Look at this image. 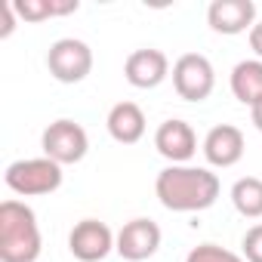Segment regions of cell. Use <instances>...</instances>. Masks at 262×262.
Masks as SVG:
<instances>
[{
    "label": "cell",
    "instance_id": "6da1fadb",
    "mask_svg": "<svg viewBox=\"0 0 262 262\" xmlns=\"http://www.w3.org/2000/svg\"><path fill=\"white\" fill-rule=\"evenodd\" d=\"M158 201L173 213H201L216 204L219 198V176L207 167H185L173 164L158 173L155 179Z\"/></svg>",
    "mask_w": 262,
    "mask_h": 262
},
{
    "label": "cell",
    "instance_id": "7a4b0ae2",
    "mask_svg": "<svg viewBox=\"0 0 262 262\" xmlns=\"http://www.w3.org/2000/svg\"><path fill=\"white\" fill-rule=\"evenodd\" d=\"M40 244L37 216L28 204L16 198L0 204V262H34Z\"/></svg>",
    "mask_w": 262,
    "mask_h": 262
},
{
    "label": "cell",
    "instance_id": "3957f363",
    "mask_svg": "<svg viewBox=\"0 0 262 262\" xmlns=\"http://www.w3.org/2000/svg\"><path fill=\"white\" fill-rule=\"evenodd\" d=\"M4 182L10 191L19 198H37V194H53L62 185V167L50 158H28L16 161L7 167Z\"/></svg>",
    "mask_w": 262,
    "mask_h": 262
},
{
    "label": "cell",
    "instance_id": "277c9868",
    "mask_svg": "<svg viewBox=\"0 0 262 262\" xmlns=\"http://www.w3.org/2000/svg\"><path fill=\"white\" fill-rule=\"evenodd\" d=\"M40 145H43V158L56 161L59 167L65 164H80L90 151V136H86V129L74 120H56L43 129V136H40Z\"/></svg>",
    "mask_w": 262,
    "mask_h": 262
},
{
    "label": "cell",
    "instance_id": "5b68a950",
    "mask_svg": "<svg viewBox=\"0 0 262 262\" xmlns=\"http://www.w3.org/2000/svg\"><path fill=\"white\" fill-rule=\"evenodd\" d=\"M173 86H176L179 99H185V102L210 99V93L216 86V71H213L210 59L201 56V53L179 56L176 65H173Z\"/></svg>",
    "mask_w": 262,
    "mask_h": 262
},
{
    "label": "cell",
    "instance_id": "8992f818",
    "mask_svg": "<svg viewBox=\"0 0 262 262\" xmlns=\"http://www.w3.org/2000/svg\"><path fill=\"white\" fill-rule=\"evenodd\" d=\"M47 68L59 83H80L93 71V50L77 37H62L50 47Z\"/></svg>",
    "mask_w": 262,
    "mask_h": 262
},
{
    "label": "cell",
    "instance_id": "52a82bcc",
    "mask_svg": "<svg viewBox=\"0 0 262 262\" xmlns=\"http://www.w3.org/2000/svg\"><path fill=\"white\" fill-rule=\"evenodd\" d=\"M117 237L111 234V228L99 219H83L71 228L68 234V250L74 259L80 262H102L111 250H114Z\"/></svg>",
    "mask_w": 262,
    "mask_h": 262
},
{
    "label": "cell",
    "instance_id": "ba28073f",
    "mask_svg": "<svg viewBox=\"0 0 262 262\" xmlns=\"http://www.w3.org/2000/svg\"><path fill=\"white\" fill-rule=\"evenodd\" d=\"M158 247H161V228L151 219H133V222H126L117 231V244H114V250L126 262H145V259H151L158 253Z\"/></svg>",
    "mask_w": 262,
    "mask_h": 262
},
{
    "label": "cell",
    "instance_id": "9c48e42d",
    "mask_svg": "<svg viewBox=\"0 0 262 262\" xmlns=\"http://www.w3.org/2000/svg\"><path fill=\"white\" fill-rule=\"evenodd\" d=\"M167 74H170V59L155 47L129 53L126 62H123V77L136 90H155L167 80Z\"/></svg>",
    "mask_w": 262,
    "mask_h": 262
},
{
    "label": "cell",
    "instance_id": "30bf717a",
    "mask_svg": "<svg viewBox=\"0 0 262 262\" xmlns=\"http://www.w3.org/2000/svg\"><path fill=\"white\" fill-rule=\"evenodd\" d=\"M207 22L216 34H244L256 25V7L250 0H213L207 10Z\"/></svg>",
    "mask_w": 262,
    "mask_h": 262
},
{
    "label": "cell",
    "instance_id": "8fae6325",
    "mask_svg": "<svg viewBox=\"0 0 262 262\" xmlns=\"http://www.w3.org/2000/svg\"><path fill=\"white\" fill-rule=\"evenodd\" d=\"M204 158L210 167H222V170L234 167L244 158V133L231 123L213 126L204 139Z\"/></svg>",
    "mask_w": 262,
    "mask_h": 262
},
{
    "label": "cell",
    "instance_id": "7c38bea8",
    "mask_svg": "<svg viewBox=\"0 0 262 262\" xmlns=\"http://www.w3.org/2000/svg\"><path fill=\"white\" fill-rule=\"evenodd\" d=\"M155 148L173 161V164H185L194 158L198 151V136H194V129L185 123V120H164L158 126V133H155Z\"/></svg>",
    "mask_w": 262,
    "mask_h": 262
},
{
    "label": "cell",
    "instance_id": "4fadbf2b",
    "mask_svg": "<svg viewBox=\"0 0 262 262\" xmlns=\"http://www.w3.org/2000/svg\"><path fill=\"white\" fill-rule=\"evenodd\" d=\"M108 133L114 142L120 145H136L142 136H145V114L136 102H117L111 111H108Z\"/></svg>",
    "mask_w": 262,
    "mask_h": 262
},
{
    "label": "cell",
    "instance_id": "5bb4252c",
    "mask_svg": "<svg viewBox=\"0 0 262 262\" xmlns=\"http://www.w3.org/2000/svg\"><path fill=\"white\" fill-rule=\"evenodd\" d=\"M231 93L244 105H256L262 99V62L259 59H244L231 68Z\"/></svg>",
    "mask_w": 262,
    "mask_h": 262
},
{
    "label": "cell",
    "instance_id": "9a60e30c",
    "mask_svg": "<svg viewBox=\"0 0 262 262\" xmlns=\"http://www.w3.org/2000/svg\"><path fill=\"white\" fill-rule=\"evenodd\" d=\"M16 7V16L25 19V22H43V19H53V16H68V13H77V0H13Z\"/></svg>",
    "mask_w": 262,
    "mask_h": 262
},
{
    "label": "cell",
    "instance_id": "2e32d148",
    "mask_svg": "<svg viewBox=\"0 0 262 262\" xmlns=\"http://www.w3.org/2000/svg\"><path fill=\"white\" fill-rule=\"evenodd\" d=\"M231 204L247 219H262V179L244 176L231 185Z\"/></svg>",
    "mask_w": 262,
    "mask_h": 262
},
{
    "label": "cell",
    "instance_id": "e0dca14e",
    "mask_svg": "<svg viewBox=\"0 0 262 262\" xmlns=\"http://www.w3.org/2000/svg\"><path fill=\"white\" fill-rule=\"evenodd\" d=\"M185 262H247V259L219 247V244H198L194 250H188Z\"/></svg>",
    "mask_w": 262,
    "mask_h": 262
},
{
    "label": "cell",
    "instance_id": "ac0fdd59",
    "mask_svg": "<svg viewBox=\"0 0 262 262\" xmlns=\"http://www.w3.org/2000/svg\"><path fill=\"white\" fill-rule=\"evenodd\" d=\"M244 259L247 262H262V222H256L253 228H247L244 241H241Z\"/></svg>",
    "mask_w": 262,
    "mask_h": 262
},
{
    "label": "cell",
    "instance_id": "d6986e66",
    "mask_svg": "<svg viewBox=\"0 0 262 262\" xmlns=\"http://www.w3.org/2000/svg\"><path fill=\"white\" fill-rule=\"evenodd\" d=\"M0 13H4V25H0V37H10L13 28H16V7H13V0H7L4 7H0Z\"/></svg>",
    "mask_w": 262,
    "mask_h": 262
},
{
    "label": "cell",
    "instance_id": "ffe728a7",
    "mask_svg": "<svg viewBox=\"0 0 262 262\" xmlns=\"http://www.w3.org/2000/svg\"><path fill=\"white\" fill-rule=\"evenodd\" d=\"M250 50H253L256 59L262 62V22H256V25L250 28Z\"/></svg>",
    "mask_w": 262,
    "mask_h": 262
},
{
    "label": "cell",
    "instance_id": "44dd1931",
    "mask_svg": "<svg viewBox=\"0 0 262 262\" xmlns=\"http://www.w3.org/2000/svg\"><path fill=\"white\" fill-rule=\"evenodd\" d=\"M250 117H253V126H256L259 133H262V99H259V102L250 108Z\"/></svg>",
    "mask_w": 262,
    "mask_h": 262
}]
</instances>
